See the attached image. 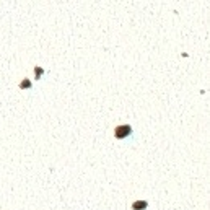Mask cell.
Wrapping results in <instances>:
<instances>
[{
  "label": "cell",
  "mask_w": 210,
  "mask_h": 210,
  "mask_svg": "<svg viewBox=\"0 0 210 210\" xmlns=\"http://www.w3.org/2000/svg\"><path fill=\"white\" fill-rule=\"evenodd\" d=\"M148 207V202L147 200H135L132 203V210H145Z\"/></svg>",
  "instance_id": "cell-2"
},
{
  "label": "cell",
  "mask_w": 210,
  "mask_h": 210,
  "mask_svg": "<svg viewBox=\"0 0 210 210\" xmlns=\"http://www.w3.org/2000/svg\"><path fill=\"white\" fill-rule=\"evenodd\" d=\"M132 135V127L129 124H121L114 129V137L117 140H124V138L130 137Z\"/></svg>",
  "instance_id": "cell-1"
},
{
  "label": "cell",
  "mask_w": 210,
  "mask_h": 210,
  "mask_svg": "<svg viewBox=\"0 0 210 210\" xmlns=\"http://www.w3.org/2000/svg\"><path fill=\"white\" fill-rule=\"evenodd\" d=\"M43 75H44V69H41V67H34V78L39 80Z\"/></svg>",
  "instance_id": "cell-3"
},
{
  "label": "cell",
  "mask_w": 210,
  "mask_h": 210,
  "mask_svg": "<svg viewBox=\"0 0 210 210\" xmlns=\"http://www.w3.org/2000/svg\"><path fill=\"white\" fill-rule=\"evenodd\" d=\"M31 86H33V83H31L30 80H26V78H25L23 82L20 83V88H21V90H30Z\"/></svg>",
  "instance_id": "cell-4"
}]
</instances>
